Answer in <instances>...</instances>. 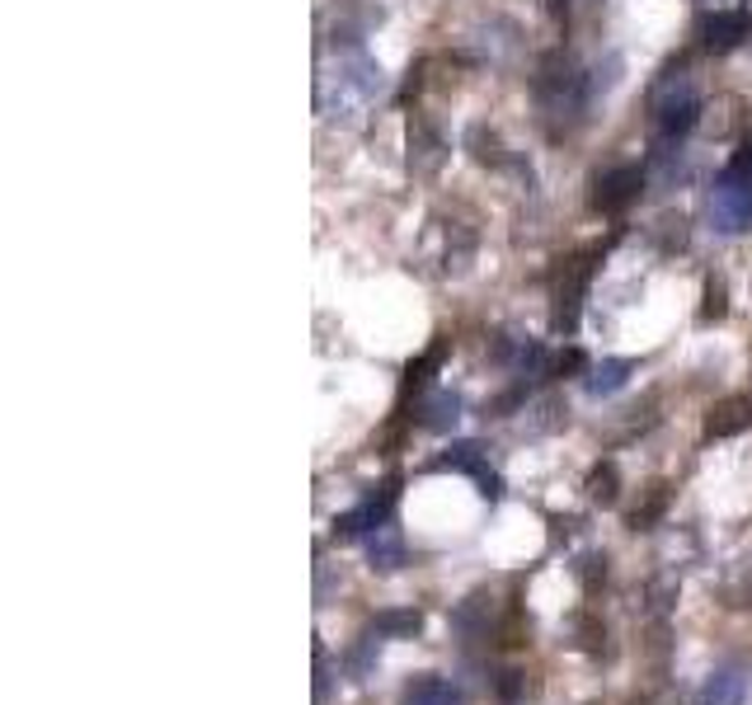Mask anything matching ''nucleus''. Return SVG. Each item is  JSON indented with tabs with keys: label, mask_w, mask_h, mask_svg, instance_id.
I'll return each mask as SVG.
<instances>
[{
	"label": "nucleus",
	"mask_w": 752,
	"mask_h": 705,
	"mask_svg": "<svg viewBox=\"0 0 752 705\" xmlns=\"http://www.w3.org/2000/svg\"><path fill=\"white\" fill-rule=\"evenodd\" d=\"M391 90V76L367 52L339 56L334 76L320 80V113L330 123H362V113Z\"/></svg>",
	"instance_id": "1"
},
{
	"label": "nucleus",
	"mask_w": 752,
	"mask_h": 705,
	"mask_svg": "<svg viewBox=\"0 0 752 705\" xmlns=\"http://www.w3.org/2000/svg\"><path fill=\"white\" fill-rule=\"evenodd\" d=\"M588 99H592V85L570 56H550L541 66V76H536V108H541L550 137L570 132V127L584 118Z\"/></svg>",
	"instance_id": "2"
},
{
	"label": "nucleus",
	"mask_w": 752,
	"mask_h": 705,
	"mask_svg": "<svg viewBox=\"0 0 752 705\" xmlns=\"http://www.w3.org/2000/svg\"><path fill=\"white\" fill-rule=\"evenodd\" d=\"M701 118V90L683 70H668L654 90H649V137L654 146H683V137Z\"/></svg>",
	"instance_id": "3"
},
{
	"label": "nucleus",
	"mask_w": 752,
	"mask_h": 705,
	"mask_svg": "<svg viewBox=\"0 0 752 705\" xmlns=\"http://www.w3.org/2000/svg\"><path fill=\"white\" fill-rule=\"evenodd\" d=\"M711 221H715L719 235L752 231V137L734 151V161L719 169L715 193H711Z\"/></svg>",
	"instance_id": "4"
},
{
	"label": "nucleus",
	"mask_w": 752,
	"mask_h": 705,
	"mask_svg": "<svg viewBox=\"0 0 752 705\" xmlns=\"http://www.w3.org/2000/svg\"><path fill=\"white\" fill-rule=\"evenodd\" d=\"M592 259H598V249H578L570 259H560V268H556V330L560 334H574V324H578L584 292L592 278Z\"/></svg>",
	"instance_id": "5"
},
{
	"label": "nucleus",
	"mask_w": 752,
	"mask_h": 705,
	"mask_svg": "<svg viewBox=\"0 0 752 705\" xmlns=\"http://www.w3.org/2000/svg\"><path fill=\"white\" fill-rule=\"evenodd\" d=\"M489 358L499 367H508V372H518V376H541L550 367V352L536 344V338H522V334H494Z\"/></svg>",
	"instance_id": "6"
},
{
	"label": "nucleus",
	"mask_w": 752,
	"mask_h": 705,
	"mask_svg": "<svg viewBox=\"0 0 752 705\" xmlns=\"http://www.w3.org/2000/svg\"><path fill=\"white\" fill-rule=\"evenodd\" d=\"M447 165V141H443V132L423 118V113H415L409 118V169H415L419 179H433L437 169Z\"/></svg>",
	"instance_id": "7"
},
{
	"label": "nucleus",
	"mask_w": 752,
	"mask_h": 705,
	"mask_svg": "<svg viewBox=\"0 0 752 705\" xmlns=\"http://www.w3.org/2000/svg\"><path fill=\"white\" fill-rule=\"evenodd\" d=\"M391 508H395V479H386L381 489H372L358 508H348L344 517H334V531L339 536H358V531H377L391 522Z\"/></svg>",
	"instance_id": "8"
},
{
	"label": "nucleus",
	"mask_w": 752,
	"mask_h": 705,
	"mask_svg": "<svg viewBox=\"0 0 752 705\" xmlns=\"http://www.w3.org/2000/svg\"><path fill=\"white\" fill-rule=\"evenodd\" d=\"M645 189V169H635V165H616V169H607V175L598 179V193H592V207L607 211V217H616V211H626L635 197H640Z\"/></svg>",
	"instance_id": "9"
},
{
	"label": "nucleus",
	"mask_w": 752,
	"mask_h": 705,
	"mask_svg": "<svg viewBox=\"0 0 752 705\" xmlns=\"http://www.w3.org/2000/svg\"><path fill=\"white\" fill-rule=\"evenodd\" d=\"M748 34H752L748 10H715V14H705V24H701V38L711 52H734Z\"/></svg>",
	"instance_id": "10"
},
{
	"label": "nucleus",
	"mask_w": 752,
	"mask_h": 705,
	"mask_svg": "<svg viewBox=\"0 0 752 705\" xmlns=\"http://www.w3.org/2000/svg\"><path fill=\"white\" fill-rule=\"evenodd\" d=\"M752 428V395H725L711 414H705V437H734V433H743Z\"/></svg>",
	"instance_id": "11"
},
{
	"label": "nucleus",
	"mask_w": 752,
	"mask_h": 705,
	"mask_svg": "<svg viewBox=\"0 0 752 705\" xmlns=\"http://www.w3.org/2000/svg\"><path fill=\"white\" fill-rule=\"evenodd\" d=\"M405 705H461V691L447 682V677H437V672H419V677H409L405 682Z\"/></svg>",
	"instance_id": "12"
},
{
	"label": "nucleus",
	"mask_w": 752,
	"mask_h": 705,
	"mask_svg": "<svg viewBox=\"0 0 752 705\" xmlns=\"http://www.w3.org/2000/svg\"><path fill=\"white\" fill-rule=\"evenodd\" d=\"M630 372H635L630 358H607V362H598V367H592V372L584 376V390L592 395V400H602V395H616V390L630 381Z\"/></svg>",
	"instance_id": "13"
},
{
	"label": "nucleus",
	"mask_w": 752,
	"mask_h": 705,
	"mask_svg": "<svg viewBox=\"0 0 752 705\" xmlns=\"http://www.w3.org/2000/svg\"><path fill=\"white\" fill-rule=\"evenodd\" d=\"M457 419H461V400H457L451 390H429V395L419 400V423H423V428L447 433Z\"/></svg>",
	"instance_id": "14"
},
{
	"label": "nucleus",
	"mask_w": 752,
	"mask_h": 705,
	"mask_svg": "<svg viewBox=\"0 0 752 705\" xmlns=\"http://www.w3.org/2000/svg\"><path fill=\"white\" fill-rule=\"evenodd\" d=\"M367 555H372V564H377V569H400V564H405V541H400V531H395L391 527V522H386V527H377L372 536H367Z\"/></svg>",
	"instance_id": "15"
},
{
	"label": "nucleus",
	"mask_w": 752,
	"mask_h": 705,
	"mask_svg": "<svg viewBox=\"0 0 752 705\" xmlns=\"http://www.w3.org/2000/svg\"><path fill=\"white\" fill-rule=\"evenodd\" d=\"M743 691H748V677L739 668H719V672H711V682H705L701 705H743Z\"/></svg>",
	"instance_id": "16"
},
{
	"label": "nucleus",
	"mask_w": 752,
	"mask_h": 705,
	"mask_svg": "<svg viewBox=\"0 0 752 705\" xmlns=\"http://www.w3.org/2000/svg\"><path fill=\"white\" fill-rule=\"evenodd\" d=\"M494 598L489 592H471L457 612H451V626H457L461 634H489V616H494Z\"/></svg>",
	"instance_id": "17"
},
{
	"label": "nucleus",
	"mask_w": 752,
	"mask_h": 705,
	"mask_svg": "<svg viewBox=\"0 0 752 705\" xmlns=\"http://www.w3.org/2000/svg\"><path fill=\"white\" fill-rule=\"evenodd\" d=\"M466 146H471V155L480 165H494V169H504L513 155L504 151V141H499V132L494 127H485V123H471V132H466Z\"/></svg>",
	"instance_id": "18"
},
{
	"label": "nucleus",
	"mask_w": 752,
	"mask_h": 705,
	"mask_svg": "<svg viewBox=\"0 0 752 705\" xmlns=\"http://www.w3.org/2000/svg\"><path fill=\"white\" fill-rule=\"evenodd\" d=\"M433 471H461V475H485V447L480 443H457V447H447L443 457L433 461Z\"/></svg>",
	"instance_id": "19"
},
{
	"label": "nucleus",
	"mask_w": 752,
	"mask_h": 705,
	"mask_svg": "<svg viewBox=\"0 0 752 705\" xmlns=\"http://www.w3.org/2000/svg\"><path fill=\"white\" fill-rule=\"evenodd\" d=\"M663 513H668V485H649V493L635 503V513H630V527L635 531H649Z\"/></svg>",
	"instance_id": "20"
},
{
	"label": "nucleus",
	"mask_w": 752,
	"mask_h": 705,
	"mask_svg": "<svg viewBox=\"0 0 752 705\" xmlns=\"http://www.w3.org/2000/svg\"><path fill=\"white\" fill-rule=\"evenodd\" d=\"M616 493H621L616 465H612V461L592 465V475H588V499H592V503H616Z\"/></svg>",
	"instance_id": "21"
},
{
	"label": "nucleus",
	"mask_w": 752,
	"mask_h": 705,
	"mask_svg": "<svg viewBox=\"0 0 752 705\" xmlns=\"http://www.w3.org/2000/svg\"><path fill=\"white\" fill-rule=\"evenodd\" d=\"M423 616L419 612H381L377 616V630L386 634V640H409V634H419Z\"/></svg>",
	"instance_id": "22"
},
{
	"label": "nucleus",
	"mask_w": 752,
	"mask_h": 705,
	"mask_svg": "<svg viewBox=\"0 0 752 705\" xmlns=\"http://www.w3.org/2000/svg\"><path fill=\"white\" fill-rule=\"evenodd\" d=\"M725 310H729V282L725 278H705V306H701V320L711 324V320H725Z\"/></svg>",
	"instance_id": "23"
},
{
	"label": "nucleus",
	"mask_w": 752,
	"mask_h": 705,
	"mask_svg": "<svg viewBox=\"0 0 752 705\" xmlns=\"http://www.w3.org/2000/svg\"><path fill=\"white\" fill-rule=\"evenodd\" d=\"M381 640H386V634H381V630L372 626V634H362V644L353 649V658H348V672L358 677V682H362L367 672H372V663H377V649H381Z\"/></svg>",
	"instance_id": "24"
},
{
	"label": "nucleus",
	"mask_w": 752,
	"mask_h": 705,
	"mask_svg": "<svg viewBox=\"0 0 752 705\" xmlns=\"http://www.w3.org/2000/svg\"><path fill=\"white\" fill-rule=\"evenodd\" d=\"M443 358H447V338H437V344H433L429 352H423L419 362H409V372H405V386H409V390H419L423 381H429V372H433V367L443 362Z\"/></svg>",
	"instance_id": "25"
},
{
	"label": "nucleus",
	"mask_w": 752,
	"mask_h": 705,
	"mask_svg": "<svg viewBox=\"0 0 752 705\" xmlns=\"http://www.w3.org/2000/svg\"><path fill=\"white\" fill-rule=\"evenodd\" d=\"M494 696H499L504 705H513V701H522V696H527V672H518V668H508V672H499V682H494Z\"/></svg>",
	"instance_id": "26"
},
{
	"label": "nucleus",
	"mask_w": 752,
	"mask_h": 705,
	"mask_svg": "<svg viewBox=\"0 0 752 705\" xmlns=\"http://www.w3.org/2000/svg\"><path fill=\"white\" fill-rule=\"evenodd\" d=\"M532 433H550V428H560L564 423V405L560 400H541V405H532Z\"/></svg>",
	"instance_id": "27"
},
{
	"label": "nucleus",
	"mask_w": 752,
	"mask_h": 705,
	"mask_svg": "<svg viewBox=\"0 0 752 705\" xmlns=\"http://www.w3.org/2000/svg\"><path fill=\"white\" fill-rule=\"evenodd\" d=\"M683 240H687V221H683V217H663V221H659V245L668 249V254L683 249Z\"/></svg>",
	"instance_id": "28"
},
{
	"label": "nucleus",
	"mask_w": 752,
	"mask_h": 705,
	"mask_svg": "<svg viewBox=\"0 0 752 705\" xmlns=\"http://www.w3.org/2000/svg\"><path fill=\"white\" fill-rule=\"evenodd\" d=\"M574 626H578V634H584V640H578V644H584L588 654H598V649H602L598 640H607V630H602V626H598V620H592V616H578Z\"/></svg>",
	"instance_id": "29"
},
{
	"label": "nucleus",
	"mask_w": 752,
	"mask_h": 705,
	"mask_svg": "<svg viewBox=\"0 0 752 705\" xmlns=\"http://www.w3.org/2000/svg\"><path fill=\"white\" fill-rule=\"evenodd\" d=\"M578 578H584V588H588V592L598 588V578H607V555H592V560L578 564Z\"/></svg>",
	"instance_id": "30"
},
{
	"label": "nucleus",
	"mask_w": 752,
	"mask_h": 705,
	"mask_svg": "<svg viewBox=\"0 0 752 705\" xmlns=\"http://www.w3.org/2000/svg\"><path fill=\"white\" fill-rule=\"evenodd\" d=\"M330 691V663H324V649H316V701H324Z\"/></svg>",
	"instance_id": "31"
},
{
	"label": "nucleus",
	"mask_w": 752,
	"mask_h": 705,
	"mask_svg": "<svg viewBox=\"0 0 752 705\" xmlns=\"http://www.w3.org/2000/svg\"><path fill=\"white\" fill-rule=\"evenodd\" d=\"M556 372H560V376H564V372H584V352H578V348L560 352V358H556Z\"/></svg>",
	"instance_id": "32"
}]
</instances>
